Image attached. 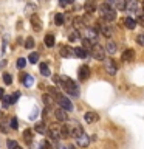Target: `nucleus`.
Wrapping results in <instances>:
<instances>
[{
    "mask_svg": "<svg viewBox=\"0 0 144 149\" xmlns=\"http://www.w3.org/2000/svg\"><path fill=\"white\" fill-rule=\"evenodd\" d=\"M110 5H115L116 9H119V11H123L125 9V3H127V0H109Z\"/></svg>",
    "mask_w": 144,
    "mask_h": 149,
    "instance_id": "obj_18",
    "label": "nucleus"
},
{
    "mask_svg": "<svg viewBox=\"0 0 144 149\" xmlns=\"http://www.w3.org/2000/svg\"><path fill=\"white\" fill-rule=\"evenodd\" d=\"M3 82L6 84V86H9V84L12 82V76L9 73H3Z\"/></svg>",
    "mask_w": 144,
    "mask_h": 149,
    "instance_id": "obj_34",
    "label": "nucleus"
},
{
    "mask_svg": "<svg viewBox=\"0 0 144 149\" xmlns=\"http://www.w3.org/2000/svg\"><path fill=\"white\" fill-rule=\"evenodd\" d=\"M76 143H78V146H81V148H87L88 143H90V138H88L85 134H82L76 138Z\"/></svg>",
    "mask_w": 144,
    "mask_h": 149,
    "instance_id": "obj_12",
    "label": "nucleus"
},
{
    "mask_svg": "<svg viewBox=\"0 0 144 149\" xmlns=\"http://www.w3.org/2000/svg\"><path fill=\"white\" fill-rule=\"evenodd\" d=\"M6 146H8L9 149H12V148H19V143L16 141V140H8V141H6Z\"/></svg>",
    "mask_w": 144,
    "mask_h": 149,
    "instance_id": "obj_36",
    "label": "nucleus"
},
{
    "mask_svg": "<svg viewBox=\"0 0 144 149\" xmlns=\"http://www.w3.org/2000/svg\"><path fill=\"white\" fill-rule=\"evenodd\" d=\"M121 25L123 26H125V28H129V30H133L135 26H136V20L135 19H132V17H125V19H121Z\"/></svg>",
    "mask_w": 144,
    "mask_h": 149,
    "instance_id": "obj_10",
    "label": "nucleus"
},
{
    "mask_svg": "<svg viewBox=\"0 0 144 149\" xmlns=\"http://www.w3.org/2000/svg\"><path fill=\"white\" fill-rule=\"evenodd\" d=\"M105 51H107L109 54H115V53H116V44H115L113 40H109V42H107Z\"/></svg>",
    "mask_w": 144,
    "mask_h": 149,
    "instance_id": "obj_22",
    "label": "nucleus"
},
{
    "mask_svg": "<svg viewBox=\"0 0 144 149\" xmlns=\"http://www.w3.org/2000/svg\"><path fill=\"white\" fill-rule=\"evenodd\" d=\"M57 102H59V106L62 107V109H65V110H71L73 109L71 101H70L68 98H65V96H60L59 100H57Z\"/></svg>",
    "mask_w": 144,
    "mask_h": 149,
    "instance_id": "obj_11",
    "label": "nucleus"
},
{
    "mask_svg": "<svg viewBox=\"0 0 144 149\" xmlns=\"http://www.w3.org/2000/svg\"><path fill=\"white\" fill-rule=\"evenodd\" d=\"M46 134H48V137L51 140H59L60 138V127H51Z\"/></svg>",
    "mask_w": 144,
    "mask_h": 149,
    "instance_id": "obj_17",
    "label": "nucleus"
},
{
    "mask_svg": "<svg viewBox=\"0 0 144 149\" xmlns=\"http://www.w3.org/2000/svg\"><path fill=\"white\" fill-rule=\"evenodd\" d=\"M88 53H90L96 61H104V58H105V48L101 47L99 44H93Z\"/></svg>",
    "mask_w": 144,
    "mask_h": 149,
    "instance_id": "obj_3",
    "label": "nucleus"
},
{
    "mask_svg": "<svg viewBox=\"0 0 144 149\" xmlns=\"http://www.w3.org/2000/svg\"><path fill=\"white\" fill-rule=\"evenodd\" d=\"M42 100H44L45 106H51V104H53V96H51L50 93H45V95L42 96Z\"/></svg>",
    "mask_w": 144,
    "mask_h": 149,
    "instance_id": "obj_29",
    "label": "nucleus"
},
{
    "mask_svg": "<svg viewBox=\"0 0 144 149\" xmlns=\"http://www.w3.org/2000/svg\"><path fill=\"white\" fill-rule=\"evenodd\" d=\"M74 2V0H67V3H73Z\"/></svg>",
    "mask_w": 144,
    "mask_h": 149,
    "instance_id": "obj_43",
    "label": "nucleus"
},
{
    "mask_svg": "<svg viewBox=\"0 0 144 149\" xmlns=\"http://www.w3.org/2000/svg\"><path fill=\"white\" fill-rule=\"evenodd\" d=\"M87 39L91 40L93 44H95V42L99 39V33H98V28H95V26L87 28Z\"/></svg>",
    "mask_w": 144,
    "mask_h": 149,
    "instance_id": "obj_8",
    "label": "nucleus"
},
{
    "mask_svg": "<svg viewBox=\"0 0 144 149\" xmlns=\"http://www.w3.org/2000/svg\"><path fill=\"white\" fill-rule=\"evenodd\" d=\"M136 23H139L141 26H144V13H139L136 16Z\"/></svg>",
    "mask_w": 144,
    "mask_h": 149,
    "instance_id": "obj_37",
    "label": "nucleus"
},
{
    "mask_svg": "<svg viewBox=\"0 0 144 149\" xmlns=\"http://www.w3.org/2000/svg\"><path fill=\"white\" fill-rule=\"evenodd\" d=\"M28 61H30L31 64H37V61H39V54L37 53H31L28 56Z\"/></svg>",
    "mask_w": 144,
    "mask_h": 149,
    "instance_id": "obj_32",
    "label": "nucleus"
},
{
    "mask_svg": "<svg viewBox=\"0 0 144 149\" xmlns=\"http://www.w3.org/2000/svg\"><path fill=\"white\" fill-rule=\"evenodd\" d=\"M136 44H139V45L144 47V33H141V34L136 36Z\"/></svg>",
    "mask_w": 144,
    "mask_h": 149,
    "instance_id": "obj_39",
    "label": "nucleus"
},
{
    "mask_svg": "<svg viewBox=\"0 0 144 149\" xmlns=\"http://www.w3.org/2000/svg\"><path fill=\"white\" fill-rule=\"evenodd\" d=\"M54 116L57 121H60V123H65V121H67V113H65V109H62V107L54 112Z\"/></svg>",
    "mask_w": 144,
    "mask_h": 149,
    "instance_id": "obj_14",
    "label": "nucleus"
},
{
    "mask_svg": "<svg viewBox=\"0 0 144 149\" xmlns=\"http://www.w3.org/2000/svg\"><path fill=\"white\" fill-rule=\"evenodd\" d=\"M9 127H11V129H17L19 127V121H17L16 116H12V118L9 120Z\"/></svg>",
    "mask_w": 144,
    "mask_h": 149,
    "instance_id": "obj_33",
    "label": "nucleus"
},
{
    "mask_svg": "<svg viewBox=\"0 0 144 149\" xmlns=\"http://www.w3.org/2000/svg\"><path fill=\"white\" fill-rule=\"evenodd\" d=\"M105 72L109 74H116V72H118V65H116V62L113 59L105 61Z\"/></svg>",
    "mask_w": 144,
    "mask_h": 149,
    "instance_id": "obj_7",
    "label": "nucleus"
},
{
    "mask_svg": "<svg viewBox=\"0 0 144 149\" xmlns=\"http://www.w3.org/2000/svg\"><path fill=\"white\" fill-rule=\"evenodd\" d=\"M59 5L60 6H65V5H67V0H59Z\"/></svg>",
    "mask_w": 144,
    "mask_h": 149,
    "instance_id": "obj_41",
    "label": "nucleus"
},
{
    "mask_svg": "<svg viewBox=\"0 0 144 149\" xmlns=\"http://www.w3.org/2000/svg\"><path fill=\"white\" fill-rule=\"evenodd\" d=\"M33 47H34V39H33V37H26V40H25V48L31 50Z\"/></svg>",
    "mask_w": 144,
    "mask_h": 149,
    "instance_id": "obj_31",
    "label": "nucleus"
},
{
    "mask_svg": "<svg viewBox=\"0 0 144 149\" xmlns=\"http://www.w3.org/2000/svg\"><path fill=\"white\" fill-rule=\"evenodd\" d=\"M67 127H68V134H70V137H73V138H78L79 135H82V134H84L82 126L79 124L78 121H70V123L67 124Z\"/></svg>",
    "mask_w": 144,
    "mask_h": 149,
    "instance_id": "obj_2",
    "label": "nucleus"
},
{
    "mask_svg": "<svg viewBox=\"0 0 144 149\" xmlns=\"http://www.w3.org/2000/svg\"><path fill=\"white\" fill-rule=\"evenodd\" d=\"M95 9H96L95 0H87V3H85V13L91 14V13H95Z\"/></svg>",
    "mask_w": 144,
    "mask_h": 149,
    "instance_id": "obj_21",
    "label": "nucleus"
},
{
    "mask_svg": "<svg viewBox=\"0 0 144 149\" xmlns=\"http://www.w3.org/2000/svg\"><path fill=\"white\" fill-rule=\"evenodd\" d=\"M31 25L34 31H40L42 30V20L37 16H31Z\"/></svg>",
    "mask_w": 144,
    "mask_h": 149,
    "instance_id": "obj_16",
    "label": "nucleus"
},
{
    "mask_svg": "<svg viewBox=\"0 0 144 149\" xmlns=\"http://www.w3.org/2000/svg\"><path fill=\"white\" fill-rule=\"evenodd\" d=\"M91 45H93V42H91V40H88V39H84V40H82V47H84V48H85L87 51H90Z\"/></svg>",
    "mask_w": 144,
    "mask_h": 149,
    "instance_id": "obj_35",
    "label": "nucleus"
},
{
    "mask_svg": "<svg viewBox=\"0 0 144 149\" xmlns=\"http://www.w3.org/2000/svg\"><path fill=\"white\" fill-rule=\"evenodd\" d=\"M54 22H56V25H57V26H62V25H64V22H65V17H64V14H62V13H57V14H56V17H54Z\"/></svg>",
    "mask_w": 144,
    "mask_h": 149,
    "instance_id": "obj_28",
    "label": "nucleus"
},
{
    "mask_svg": "<svg viewBox=\"0 0 144 149\" xmlns=\"http://www.w3.org/2000/svg\"><path fill=\"white\" fill-rule=\"evenodd\" d=\"M102 17H104L105 22H113L115 19H116V9H115V8L109 9V11H107L105 14H102Z\"/></svg>",
    "mask_w": 144,
    "mask_h": 149,
    "instance_id": "obj_15",
    "label": "nucleus"
},
{
    "mask_svg": "<svg viewBox=\"0 0 144 149\" xmlns=\"http://www.w3.org/2000/svg\"><path fill=\"white\" fill-rule=\"evenodd\" d=\"M121 59H123V62H125V64L133 62V59H135V51H133L132 48L124 50V53H123V56H121Z\"/></svg>",
    "mask_w": 144,
    "mask_h": 149,
    "instance_id": "obj_6",
    "label": "nucleus"
},
{
    "mask_svg": "<svg viewBox=\"0 0 144 149\" xmlns=\"http://www.w3.org/2000/svg\"><path fill=\"white\" fill-rule=\"evenodd\" d=\"M39 113V110H37V107H34V109H33V113L30 115V118L31 120H36V115Z\"/></svg>",
    "mask_w": 144,
    "mask_h": 149,
    "instance_id": "obj_40",
    "label": "nucleus"
},
{
    "mask_svg": "<svg viewBox=\"0 0 144 149\" xmlns=\"http://www.w3.org/2000/svg\"><path fill=\"white\" fill-rule=\"evenodd\" d=\"M54 81L60 84V88H64L68 95H73V96H78L79 95V88H78V84L70 78H59V76H54Z\"/></svg>",
    "mask_w": 144,
    "mask_h": 149,
    "instance_id": "obj_1",
    "label": "nucleus"
},
{
    "mask_svg": "<svg viewBox=\"0 0 144 149\" xmlns=\"http://www.w3.org/2000/svg\"><path fill=\"white\" fill-rule=\"evenodd\" d=\"M59 53L62 58H73L74 56V48H71V47L68 45H60L59 47Z\"/></svg>",
    "mask_w": 144,
    "mask_h": 149,
    "instance_id": "obj_4",
    "label": "nucleus"
},
{
    "mask_svg": "<svg viewBox=\"0 0 144 149\" xmlns=\"http://www.w3.org/2000/svg\"><path fill=\"white\" fill-rule=\"evenodd\" d=\"M68 40H70V42L81 40V33H79L78 28H76V30H73V31H70V34H68Z\"/></svg>",
    "mask_w": 144,
    "mask_h": 149,
    "instance_id": "obj_19",
    "label": "nucleus"
},
{
    "mask_svg": "<svg viewBox=\"0 0 144 149\" xmlns=\"http://www.w3.org/2000/svg\"><path fill=\"white\" fill-rule=\"evenodd\" d=\"M74 56H78V58H81V59L87 58V50L84 48V47H76V48H74Z\"/></svg>",
    "mask_w": 144,
    "mask_h": 149,
    "instance_id": "obj_20",
    "label": "nucleus"
},
{
    "mask_svg": "<svg viewBox=\"0 0 144 149\" xmlns=\"http://www.w3.org/2000/svg\"><path fill=\"white\" fill-rule=\"evenodd\" d=\"M84 120H85L87 124H93L99 120V115H98L96 112H87V113L84 115Z\"/></svg>",
    "mask_w": 144,
    "mask_h": 149,
    "instance_id": "obj_9",
    "label": "nucleus"
},
{
    "mask_svg": "<svg viewBox=\"0 0 144 149\" xmlns=\"http://www.w3.org/2000/svg\"><path fill=\"white\" fill-rule=\"evenodd\" d=\"M143 8H144V3H143Z\"/></svg>",
    "mask_w": 144,
    "mask_h": 149,
    "instance_id": "obj_44",
    "label": "nucleus"
},
{
    "mask_svg": "<svg viewBox=\"0 0 144 149\" xmlns=\"http://www.w3.org/2000/svg\"><path fill=\"white\" fill-rule=\"evenodd\" d=\"M34 129H36V132H39V134H45L46 132V127H45L44 121H37L36 126H34Z\"/></svg>",
    "mask_w": 144,
    "mask_h": 149,
    "instance_id": "obj_23",
    "label": "nucleus"
},
{
    "mask_svg": "<svg viewBox=\"0 0 144 149\" xmlns=\"http://www.w3.org/2000/svg\"><path fill=\"white\" fill-rule=\"evenodd\" d=\"M23 138H25V141L28 144H31V141H33V130H30V129L23 130Z\"/></svg>",
    "mask_w": 144,
    "mask_h": 149,
    "instance_id": "obj_26",
    "label": "nucleus"
},
{
    "mask_svg": "<svg viewBox=\"0 0 144 149\" xmlns=\"http://www.w3.org/2000/svg\"><path fill=\"white\" fill-rule=\"evenodd\" d=\"M78 74H79V79H81V81H87V79L90 78V67H88V65H81Z\"/></svg>",
    "mask_w": 144,
    "mask_h": 149,
    "instance_id": "obj_5",
    "label": "nucleus"
},
{
    "mask_svg": "<svg viewBox=\"0 0 144 149\" xmlns=\"http://www.w3.org/2000/svg\"><path fill=\"white\" fill-rule=\"evenodd\" d=\"M22 82L25 84V87H31L33 84H34V78H33L31 74H25V78L22 79Z\"/></svg>",
    "mask_w": 144,
    "mask_h": 149,
    "instance_id": "obj_25",
    "label": "nucleus"
},
{
    "mask_svg": "<svg viewBox=\"0 0 144 149\" xmlns=\"http://www.w3.org/2000/svg\"><path fill=\"white\" fill-rule=\"evenodd\" d=\"M25 64H26V59L25 58H19L17 59V67L19 68H23V67H25Z\"/></svg>",
    "mask_w": 144,
    "mask_h": 149,
    "instance_id": "obj_38",
    "label": "nucleus"
},
{
    "mask_svg": "<svg viewBox=\"0 0 144 149\" xmlns=\"http://www.w3.org/2000/svg\"><path fill=\"white\" fill-rule=\"evenodd\" d=\"M40 73L44 74V76H50V67H48V64L46 62H40Z\"/></svg>",
    "mask_w": 144,
    "mask_h": 149,
    "instance_id": "obj_27",
    "label": "nucleus"
},
{
    "mask_svg": "<svg viewBox=\"0 0 144 149\" xmlns=\"http://www.w3.org/2000/svg\"><path fill=\"white\" fill-rule=\"evenodd\" d=\"M19 98H20V92H16L14 95H11V96H9V104H16Z\"/></svg>",
    "mask_w": 144,
    "mask_h": 149,
    "instance_id": "obj_30",
    "label": "nucleus"
},
{
    "mask_svg": "<svg viewBox=\"0 0 144 149\" xmlns=\"http://www.w3.org/2000/svg\"><path fill=\"white\" fill-rule=\"evenodd\" d=\"M99 30H101V33L105 37H111V33H113L111 25H109V23H102V25H99Z\"/></svg>",
    "mask_w": 144,
    "mask_h": 149,
    "instance_id": "obj_13",
    "label": "nucleus"
},
{
    "mask_svg": "<svg viewBox=\"0 0 144 149\" xmlns=\"http://www.w3.org/2000/svg\"><path fill=\"white\" fill-rule=\"evenodd\" d=\"M3 95H5V90H3V88H0V100L3 98Z\"/></svg>",
    "mask_w": 144,
    "mask_h": 149,
    "instance_id": "obj_42",
    "label": "nucleus"
},
{
    "mask_svg": "<svg viewBox=\"0 0 144 149\" xmlns=\"http://www.w3.org/2000/svg\"><path fill=\"white\" fill-rule=\"evenodd\" d=\"M56 40H54V36L53 34H46L45 36V45L48 47V48H51V47H54Z\"/></svg>",
    "mask_w": 144,
    "mask_h": 149,
    "instance_id": "obj_24",
    "label": "nucleus"
}]
</instances>
